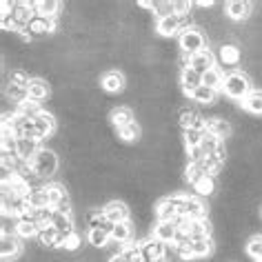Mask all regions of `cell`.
Wrapping results in <instances>:
<instances>
[{
  "instance_id": "cell-1",
  "label": "cell",
  "mask_w": 262,
  "mask_h": 262,
  "mask_svg": "<svg viewBox=\"0 0 262 262\" xmlns=\"http://www.w3.org/2000/svg\"><path fill=\"white\" fill-rule=\"evenodd\" d=\"M222 91H225V96L229 100H245V98L251 94L253 87H251V80H249V76L245 71H231V74L225 76V84H222Z\"/></svg>"
},
{
  "instance_id": "cell-2",
  "label": "cell",
  "mask_w": 262,
  "mask_h": 262,
  "mask_svg": "<svg viewBox=\"0 0 262 262\" xmlns=\"http://www.w3.org/2000/svg\"><path fill=\"white\" fill-rule=\"evenodd\" d=\"M31 167H34V173L38 180H47L51 176H56L58 171V156L54 149H40L38 156L31 160Z\"/></svg>"
},
{
  "instance_id": "cell-3",
  "label": "cell",
  "mask_w": 262,
  "mask_h": 262,
  "mask_svg": "<svg viewBox=\"0 0 262 262\" xmlns=\"http://www.w3.org/2000/svg\"><path fill=\"white\" fill-rule=\"evenodd\" d=\"M178 47H180V54L195 56V54H200L202 49H207V38L202 34V29H198V27L185 29L178 36Z\"/></svg>"
},
{
  "instance_id": "cell-4",
  "label": "cell",
  "mask_w": 262,
  "mask_h": 262,
  "mask_svg": "<svg viewBox=\"0 0 262 262\" xmlns=\"http://www.w3.org/2000/svg\"><path fill=\"white\" fill-rule=\"evenodd\" d=\"M182 193H176V195H165L156 202V218L158 222H171L180 215V205H182Z\"/></svg>"
},
{
  "instance_id": "cell-5",
  "label": "cell",
  "mask_w": 262,
  "mask_h": 262,
  "mask_svg": "<svg viewBox=\"0 0 262 262\" xmlns=\"http://www.w3.org/2000/svg\"><path fill=\"white\" fill-rule=\"evenodd\" d=\"M140 251L145 255L147 262H160L167 258V245L158 238H145L140 240Z\"/></svg>"
},
{
  "instance_id": "cell-6",
  "label": "cell",
  "mask_w": 262,
  "mask_h": 262,
  "mask_svg": "<svg viewBox=\"0 0 262 262\" xmlns=\"http://www.w3.org/2000/svg\"><path fill=\"white\" fill-rule=\"evenodd\" d=\"M25 251V240H20L16 233H3V242H0V255L3 260H14Z\"/></svg>"
},
{
  "instance_id": "cell-7",
  "label": "cell",
  "mask_w": 262,
  "mask_h": 262,
  "mask_svg": "<svg viewBox=\"0 0 262 262\" xmlns=\"http://www.w3.org/2000/svg\"><path fill=\"white\" fill-rule=\"evenodd\" d=\"M100 87L102 91H107V94L116 96V94H122L124 87H127V80H124V74L118 69H109L107 74L100 78Z\"/></svg>"
},
{
  "instance_id": "cell-8",
  "label": "cell",
  "mask_w": 262,
  "mask_h": 262,
  "mask_svg": "<svg viewBox=\"0 0 262 262\" xmlns=\"http://www.w3.org/2000/svg\"><path fill=\"white\" fill-rule=\"evenodd\" d=\"M180 215H185L187 220H205L207 207L202 205V200L193 198V195H185L180 205Z\"/></svg>"
},
{
  "instance_id": "cell-9",
  "label": "cell",
  "mask_w": 262,
  "mask_h": 262,
  "mask_svg": "<svg viewBox=\"0 0 262 262\" xmlns=\"http://www.w3.org/2000/svg\"><path fill=\"white\" fill-rule=\"evenodd\" d=\"M213 67H218V56H215V51L213 49H202L200 54H195L191 56V69L193 71H198L200 76H205L209 69H213Z\"/></svg>"
},
{
  "instance_id": "cell-10",
  "label": "cell",
  "mask_w": 262,
  "mask_h": 262,
  "mask_svg": "<svg viewBox=\"0 0 262 262\" xmlns=\"http://www.w3.org/2000/svg\"><path fill=\"white\" fill-rule=\"evenodd\" d=\"M182 27H185V16H171L156 23V34L162 38H173L182 34Z\"/></svg>"
},
{
  "instance_id": "cell-11",
  "label": "cell",
  "mask_w": 262,
  "mask_h": 262,
  "mask_svg": "<svg viewBox=\"0 0 262 262\" xmlns=\"http://www.w3.org/2000/svg\"><path fill=\"white\" fill-rule=\"evenodd\" d=\"M58 27V18H45V16H34V20L29 23V36L31 38H40V36H49L54 34Z\"/></svg>"
},
{
  "instance_id": "cell-12",
  "label": "cell",
  "mask_w": 262,
  "mask_h": 262,
  "mask_svg": "<svg viewBox=\"0 0 262 262\" xmlns=\"http://www.w3.org/2000/svg\"><path fill=\"white\" fill-rule=\"evenodd\" d=\"M251 11H253V5L245 3V0H231V3H227V7H225L227 18L233 23H245L247 18L251 16Z\"/></svg>"
},
{
  "instance_id": "cell-13",
  "label": "cell",
  "mask_w": 262,
  "mask_h": 262,
  "mask_svg": "<svg viewBox=\"0 0 262 262\" xmlns=\"http://www.w3.org/2000/svg\"><path fill=\"white\" fill-rule=\"evenodd\" d=\"M34 129H36V140L38 142H42L45 138H49V136L56 131V118H54V114L42 111V114L34 120Z\"/></svg>"
},
{
  "instance_id": "cell-14",
  "label": "cell",
  "mask_w": 262,
  "mask_h": 262,
  "mask_svg": "<svg viewBox=\"0 0 262 262\" xmlns=\"http://www.w3.org/2000/svg\"><path fill=\"white\" fill-rule=\"evenodd\" d=\"M102 209H104V215H107V220H111L114 225L129 220V207L124 205L122 200H111V202H107V205H104Z\"/></svg>"
},
{
  "instance_id": "cell-15",
  "label": "cell",
  "mask_w": 262,
  "mask_h": 262,
  "mask_svg": "<svg viewBox=\"0 0 262 262\" xmlns=\"http://www.w3.org/2000/svg\"><path fill=\"white\" fill-rule=\"evenodd\" d=\"M207 131L209 134H213L218 140H225L231 136V122L227 120V118H207Z\"/></svg>"
},
{
  "instance_id": "cell-16",
  "label": "cell",
  "mask_w": 262,
  "mask_h": 262,
  "mask_svg": "<svg viewBox=\"0 0 262 262\" xmlns=\"http://www.w3.org/2000/svg\"><path fill=\"white\" fill-rule=\"evenodd\" d=\"M27 89H29V100L40 102V104H42V100H47V98L51 96L49 82L42 80V78H31V82H29Z\"/></svg>"
},
{
  "instance_id": "cell-17",
  "label": "cell",
  "mask_w": 262,
  "mask_h": 262,
  "mask_svg": "<svg viewBox=\"0 0 262 262\" xmlns=\"http://www.w3.org/2000/svg\"><path fill=\"white\" fill-rule=\"evenodd\" d=\"M109 120H111V124H114L116 129H122V127H127V124L136 122V116H134V111H131V107L122 104V107H114V109H111Z\"/></svg>"
},
{
  "instance_id": "cell-18",
  "label": "cell",
  "mask_w": 262,
  "mask_h": 262,
  "mask_svg": "<svg viewBox=\"0 0 262 262\" xmlns=\"http://www.w3.org/2000/svg\"><path fill=\"white\" fill-rule=\"evenodd\" d=\"M198 87H202V76L198 74V71H193L191 67L180 71V89L185 91L187 96H191Z\"/></svg>"
},
{
  "instance_id": "cell-19",
  "label": "cell",
  "mask_w": 262,
  "mask_h": 262,
  "mask_svg": "<svg viewBox=\"0 0 262 262\" xmlns=\"http://www.w3.org/2000/svg\"><path fill=\"white\" fill-rule=\"evenodd\" d=\"M18 156H20L23 162H31L40 151V142L38 140H31V138H18Z\"/></svg>"
},
{
  "instance_id": "cell-20",
  "label": "cell",
  "mask_w": 262,
  "mask_h": 262,
  "mask_svg": "<svg viewBox=\"0 0 262 262\" xmlns=\"http://www.w3.org/2000/svg\"><path fill=\"white\" fill-rule=\"evenodd\" d=\"M176 233H178V227H176V222H156L154 227V238H158L160 242H165V245H171L176 240Z\"/></svg>"
},
{
  "instance_id": "cell-21",
  "label": "cell",
  "mask_w": 262,
  "mask_h": 262,
  "mask_svg": "<svg viewBox=\"0 0 262 262\" xmlns=\"http://www.w3.org/2000/svg\"><path fill=\"white\" fill-rule=\"evenodd\" d=\"M189 238L193 240H209L211 238V225L209 220H191L189 222Z\"/></svg>"
},
{
  "instance_id": "cell-22",
  "label": "cell",
  "mask_w": 262,
  "mask_h": 262,
  "mask_svg": "<svg viewBox=\"0 0 262 262\" xmlns=\"http://www.w3.org/2000/svg\"><path fill=\"white\" fill-rule=\"evenodd\" d=\"M58 238H60V231L54 227V225H49V227H42L40 231H38V245H40L42 249H56L58 245Z\"/></svg>"
},
{
  "instance_id": "cell-23",
  "label": "cell",
  "mask_w": 262,
  "mask_h": 262,
  "mask_svg": "<svg viewBox=\"0 0 262 262\" xmlns=\"http://www.w3.org/2000/svg\"><path fill=\"white\" fill-rule=\"evenodd\" d=\"M27 202H29V207L34 209V211H42V209L51 207L49 205V198H47V191H45V185L31 189L29 195H27Z\"/></svg>"
},
{
  "instance_id": "cell-24",
  "label": "cell",
  "mask_w": 262,
  "mask_h": 262,
  "mask_svg": "<svg viewBox=\"0 0 262 262\" xmlns=\"http://www.w3.org/2000/svg\"><path fill=\"white\" fill-rule=\"evenodd\" d=\"M240 104L245 107L247 114H251V116H262V89H253L251 94H249Z\"/></svg>"
},
{
  "instance_id": "cell-25",
  "label": "cell",
  "mask_w": 262,
  "mask_h": 262,
  "mask_svg": "<svg viewBox=\"0 0 262 262\" xmlns=\"http://www.w3.org/2000/svg\"><path fill=\"white\" fill-rule=\"evenodd\" d=\"M5 98H9V100L16 102V107H18V104L29 100V89L20 87V84H14V82H7L5 84Z\"/></svg>"
},
{
  "instance_id": "cell-26",
  "label": "cell",
  "mask_w": 262,
  "mask_h": 262,
  "mask_svg": "<svg viewBox=\"0 0 262 262\" xmlns=\"http://www.w3.org/2000/svg\"><path fill=\"white\" fill-rule=\"evenodd\" d=\"M111 240L120 242V245H127V242L134 240V225L127 220V222H118L114 227V233H111Z\"/></svg>"
},
{
  "instance_id": "cell-27",
  "label": "cell",
  "mask_w": 262,
  "mask_h": 262,
  "mask_svg": "<svg viewBox=\"0 0 262 262\" xmlns=\"http://www.w3.org/2000/svg\"><path fill=\"white\" fill-rule=\"evenodd\" d=\"M36 14L45 18H58L60 14V3L58 0H36Z\"/></svg>"
},
{
  "instance_id": "cell-28",
  "label": "cell",
  "mask_w": 262,
  "mask_h": 262,
  "mask_svg": "<svg viewBox=\"0 0 262 262\" xmlns=\"http://www.w3.org/2000/svg\"><path fill=\"white\" fill-rule=\"evenodd\" d=\"M225 71H222L220 67H213V69H209L205 76H202V84L205 87H209V89H222V84H225Z\"/></svg>"
},
{
  "instance_id": "cell-29",
  "label": "cell",
  "mask_w": 262,
  "mask_h": 262,
  "mask_svg": "<svg viewBox=\"0 0 262 262\" xmlns=\"http://www.w3.org/2000/svg\"><path fill=\"white\" fill-rule=\"evenodd\" d=\"M191 189H193V193L198 195V198H209V195L215 191V178L213 176H205V178L195 182Z\"/></svg>"
},
{
  "instance_id": "cell-30",
  "label": "cell",
  "mask_w": 262,
  "mask_h": 262,
  "mask_svg": "<svg viewBox=\"0 0 262 262\" xmlns=\"http://www.w3.org/2000/svg\"><path fill=\"white\" fill-rule=\"evenodd\" d=\"M116 131H118V138H120L124 145H129V142H136V140L140 138V134H142V129H140L138 122H131V124H127V127L116 129Z\"/></svg>"
},
{
  "instance_id": "cell-31",
  "label": "cell",
  "mask_w": 262,
  "mask_h": 262,
  "mask_svg": "<svg viewBox=\"0 0 262 262\" xmlns=\"http://www.w3.org/2000/svg\"><path fill=\"white\" fill-rule=\"evenodd\" d=\"M87 240L94 249H107L109 242H111V235L107 231H102V229H91L87 233Z\"/></svg>"
},
{
  "instance_id": "cell-32",
  "label": "cell",
  "mask_w": 262,
  "mask_h": 262,
  "mask_svg": "<svg viewBox=\"0 0 262 262\" xmlns=\"http://www.w3.org/2000/svg\"><path fill=\"white\" fill-rule=\"evenodd\" d=\"M18 114H23L25 118H29V120H36L38 116L42 114V104L40 102H34V100H27V102H23V104H18L16 107Z\"/></svg>"
},
{
  "instance_id": "cell-33",
  "label": "cell",
  "mask_w": 262,
  "mask_h": 262,
  "mask_svg": "<svg viewBox=\"0 0 262 262\" xmlns=\"http://www.w3.org/2000/svg\"><path fill=\"white\" fill-rule=\"evenodd\" d=\"M189 249H191L193 258H207V255H211V251H213V242H211V238L209 240H193L191 245H189Z\"/></svg>"
},
{
  "instance_id": "cell-34",
  "label": "cell",
  "mask_w": 262,
  "mask_h": 262,
  "mask_svg": "<svg viewBox=\"0 0 262 262\" xmlns=\"http://www.w3.org/2000/svg\"><path fill=\"white\" fill-rule=\"evenodd\" d=\"M215 96H218V91L215 89H209V87H205V84H202V87H198L191 94V100L193 102H198V104H211L213 100H215Z\"/></svg>"
},
{
  "instance_id": "cell-35",
  "label": "cell",
  "mask_w": 262,
  "mask_h": 262,
  "mask_svg": "<svg viewBox=\"0 0 262 262\" xmlns=\"http://www.w3.org/2000/svg\"><path fill=\"white\" fill-rule=\"evenodd\" d=\"M205 134H207V131L193 129V127L182 129V140H185L187 149H189V147H200V142H202V138H205Z\"/></svg>"
},
{
  "instance_id": "cell-36",
  "label": "cell",
  "mask_w": 262,
  "mask_h": 262,
  "mask_svg": "<svg viewBox=\"0 0 262 262\" xmlns=\"http://www.w3.org/2000/svg\"><path fill=\"white\" fill-rule=\"evenodd\" d=\"M205 176H209V173L205 171V167H202V165H187L185 167V182H187V185H191V187L198 180L205 178Z\"/></svg>"
},
{
  "instance_id": "cell-37",
  "label": "cell",
  "mask_w": 262,
  "mask_h": 262,
  "mask_svg": "<svg viewBox=\"0 0 262 262\" xmlns=\"http://www.w3.org/2000/svg\"><path fill=\"white\" fill-rule=\"evenodd\" d=\"M154 18H158V20H165V18H171L176 16V7L173 3H169V0H160V3H156L154 7Z\"/></svg>"
},
{
  "instance_id": "cell-38",
  "label": "cell",
  "mask_w": 262,
  "mask_h": 262,
  "mask_svg": "<svg viewBox=\"0 0 262 262\" xmlns=\"http://www.w3.org/2000/svg\"><path fill=\"white\" fill-rule=\"evenodd\" d=\"M45 191H47V198H49V205L51 207H58V202H60L64 195H67V191L60 187V185H56V182H51V185H45Z\"/></svg>"
},
{
  "instance_id": "cell-39",
  "label": "cell",
  "mask_w": 262,
  "mask_h": 262,
  "mask_svg": "<svg viewBox=\"0 0 262 262\" xmlns=\"http://www.w3.org/2000/svg\"><path fill=\"white\" fill-rule=\"evenodd\" d=\"M200 147H202V151H205V156H211L222 147V140H218L213 134H209L207 131L205 138H202V142H200Z\"/></svg>"
},
{
  "instance_id": "cell-40",
  "label": "cell",
  "mask_w": 262,
  "mask_h": 262,
  "mask_svg": "<svg viewBox=\"0 0 262 262\" xmlns=\"http://www.w3.org/2000/svg\"><path fill=\"white\" fill-rule=\"evenodd\" d=\"M247 255L253 260H260L262 258V235H253L251 240L247 242Z\"/></svg>"
},
{
  "instance_id": "cell-41",
  "label": "cell",
  "mask_w": 262,
  "mask_h": 262,
  "mask_svg": "<svg viewBox=\"0 0 262 262\" xmlns=\"http://www.w3.org/2000/svg\"><path fill=\"white\" fill-rule=\"evenodd\" d=\"M80 235L78 233H69V235H64L62 238V245H60V249L58 251H69V253H74V251H78L80 249Z\"/></svg>"
},
{
  "instance_id": "cell-42",
  "label": "cell",
  "mask_w": 262,
  "mask_h": 262,
  "mask_svg": "<svg viewBox=\"0 0 262 262\" xmlns=\"http://www.w3.org/2000/svg\"><path fill=\"white\" fill-rule=\"evenodd\" d=\"M9 82H14V84H20V87H29V82H31V78L29 74L25 69H14L9 74Z\"/></svg>"
},
{
  "instance_id": "cell-43",
  "label": "cell",
  "mask_w": 262,
  "mask_h": 262,
  "mask_svg": "<svg viewBox=\"0 0 262 262\" xmlns=\"http://www.w3.org/2000/svg\"><path fill=\"white\" fill-rule=\"evenodd\" d=\"M109 262H127V258H124V253H120V255H111Z\"/></svg>"
},
{
  "instance_id": "cell-44",
  "label": "cell",
  "mask_w": 262,
  "mask_h": 262,
  "mask_svg": "<svg viewBox=\"0 0 262 262\" xmlns=\"http://www.w3.org/2000/svg\"><path fill=\"white\" fill-rule=\"evenodd\" d=\"M255 262H262V258H260V260H255Z\"/></svg>"
},
{
  "instance_id": "cell-45",
  "label": "cell",
  "mask_w": 262,
  "mask_h": 262,
  "mask_svg": "<svg viewBox=\"0 0 262 262\" xmlns=\"http://www.w3.org/2000/svg\"><path fill=\"white\" fill-rule=\"evenodd\" d=\"M3 262H9V260H3Z\"/></svg>"
},
{
  "instance_id": "cell-46",
  "label": "cell",
  "mask_w": 262,
  "mask_h": 262,
  "mask_svg": "<svg viewBox=\"0 0 262 262\" xmlns=\"http://www.w3.org/2000/svg\"><path fill=\"white\" fill-rule=\"evenodd\" d=\"M160 262H167V260H160Z\"/></svg>"
},
{
  "instance_id": "cell-47",
  "label": "cell",
  "mask_w": 262,
  "mask_h": 262,
  "mask_svg": "<svg viewBox=\"0 0 262 262\" xmlns=\"http://www.w3.org/2000/svg\"><path fill=\"white\" fill-rule=\"evenodd\" d=\"M260 218H262V211H260Z\"/></svg>"
}]
</instances>
